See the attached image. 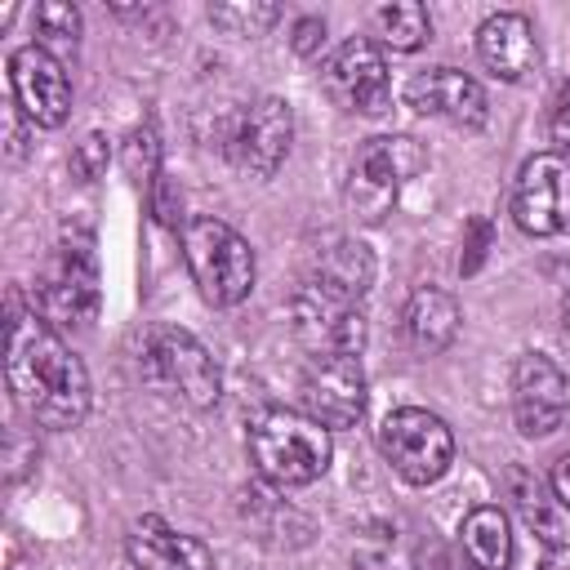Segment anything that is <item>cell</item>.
Listing matches in <instances>:
<instances>
[{
    "label": "cell",
    "mask_w": 570,
    "mask_h": 570,
    "mask_svg": "<svg viewBox=\"0 0 570 570\" xmlns=\"http://www.w3.org/2000/svg\"><path fill=\"white\" fill-rule=\"evenodd\" d=\"M4 374L18 405L53 432L76 428L89 414V374L80 356L58 338V330L31 307L22 312L18 298L9 307V338H4Z\"/></svg>",
    "instance_id": "cell-1"
},
{
    "label": "cell",
    "mask_w": 570,
    "mask_h": 570,
    "mask_svg": "<svg viewBox=\"0 0 570 570\" xmlns=\"http://www.w3.org/2000/svg\"><path fill=\"white\" fill-rule=\"evenodd\" d=\"M330 432L312 414L267 410L249 423V459L276 485H312L330 468Z\"/></svg>",
    "instance_id": "cell-2"
},
{
    "label": "cell",
    "mask_w": 570,
    "mask_h": 570,
    "mask_svg": "<svg viewBox=\"0 0 570 570\" xmlns=\"http://www.w3.org/2000/svg\"><path fill=\"white\" fill-rule=\"evenodd\" d=\"M183 258L214 307H232L254 289V249L223 218H191L183 227Z\"/></svg>",
    "instance_id": "cell-3"
},
{
    "label": "cell",
    "mask_w": 570,
    "mask_h": 570,
    "mask_svg": "<svg viewBox=\"0 0 570 570\" xmlns=\"http://www.w3.org/2000/svg\"><path fill=\"white\" fill-rule=\"evenodd\" d=\"M423 169V151L414 147V138L405 134H379V138H365L361 151L352 156V169H347V187H343V200L352 209V218L361 223H379L401 187Z\"/></svg>",
    "instance_id": "cell-4"
},
{
    "label": "cell",
    "mask_w": 570,
    "mask_h": 570,
    "mask_svg": "<svg viewBox=\"0 0 570 570\" xmlns=\"http://www.w3.org/2000/svg\"><path fill=\"white\" fill-rule=\"evenodd\" d=\"M379 450L392 463V472L405 476L410 485H432L454 463V436H450L445 419L432 410H419V405H401L383 419Z\"/></svg>",
    "instance_id": "cell-5"
},
{
    "label": "cell",
    "mask_w": 570,
    "mask_h": 570,
    "mask_svg": "<svg viewBox=\"0 0 570 570\" xmlns=\"http://www.w3.org/2000/svg\"><path fill=\"white\" fill-rule=\"evenodd\" d=\"M289 316H294L298 343L312 356H361V347H365V307H361V298H352L343 289H330L312 276L298 285V294L289 303Z\"/></svg>",
    "instance_id": "cell-6"
},
{
    "label": "cell",
    "mask_w": 570,
    "mask_h": 570,
    "mask_svg": "<svg viewBox=\"0 0 570 570\" xmlns=\"http://www.w3.org/2000/svg\"><path fill=\"white\" fill-rule=\"evenodd\" d=\"M36 307L49 325H89L98 316V258L89 236L85 240H62L45 272L36 276Z\"/></svg>",
    "instance_id": "cell-7"
},
{
    "label": "cell",
    "mask_w": 570,
    "mask_h": 570,
    "mask_svg": "<svg viewBox=\"0 0 570 570\" xmlns=\"http://www.w3.org/2000/svg\"><path fill=\"white\" fill-rule=\"evenodd\" d=\"M142 361H147V374L169 383L183 401H191L196 410L214 405L218 401V365L214 356L200 347V338H191L187 330H174V325H156L147 330V343H142Z\"/></svg>",
    "instance_id": "cell-8"
},
{
    "label": "cell",
    "mask_w": 570,
    "mask_h": 570,
    "mask_svg": "<svg viewBox=\"0 0 570 570\" xmlns=\"http://www.w3.org/2000/svg\"><path fill=\"white\" fill-rule=\"evenodd\" d=\"M512 218L530 236H557L570 227V160L539 151L512 183Z\"/></svg>",
    "instance_id": "cell-9"
},
{
    "label": "cell",
    "mask_w": 570,
    "mask_h": 570,
    "mask_svg": "<svg viewBox=\"0 0 570 570\" xmlns=\"http://www.w3.org/2000/svg\"><path fill=\"white\" fill-rule=\"evenodd\" d=\"M570 410V383L561 365L543 352H525L512 370V414L521 436H552L566 423Z\"/></svg>",
    "instance_id": "cell-10"
},
{
    "label": "cell",
    "mask_w": 570,
    "mask_h": 570,
    "mask_svg": "<svg viewBox=\"0 0 570 570\" xmlns=\"http://www.w3.org/2000/svg\"><path fill=\"white\" fill-rule=\"evenodd\" d=\"M325 89L338 107L347 111H365L379 116L392 98V80H387V62L383 49L365 36H352L334 49V58L325 62Z\"/></svg>",
    "instance_id": "cell-11"
},
{
    "label": "cell",
    "mask_w": 570,
    "mask_h": 570,
    "mask_svg": "<svg viewBox=\"0 0 570 570\" xmlns=\"http://www.w3.org/2000/svg\"><path fill=\"white\" fill-rule=\"evenodd\" d=\"M9 85H13V102L18 111L40 125L53 129L67 120L71 111V80L62 71V62L53 53H45L40 45H22L9 53Z\"/></svg>",
    "instance_id": "cell-12"
},
{
    "label": "cell",
    "mask_w": 570,
    "mask_h": 570,
    "mask_svg": "<svg viewBox=\"0 0 570 570\" xmlns=\"http://www.w3.org/2000/svg\"><path fill=\"white\" fill-rule=\"evenodd\" d=\"M298 392L307 414L325 428H352L365 414V374L356 356H312Z\"/></svg>",
    "instance_id": "cell-13"
},
{
    "label": "cell",
    "mask_w": 570,
    "mask_h": 570,
    "mask_svg": "<svg viewBox=\"0 0 570 570\" xmlns=\"http://www.w3.org/2000/svg\"><path fill=\"white\" fill-rule=\"evenodd\" d=\"M405 98L419 116H441L450 125H463V129H481L485 116H490V102H485V89L459 71V67H428L419 71L410 85H405Z\"/></svg>",
    "instance_id": "cell-14"
},
{
    "label": "cell",
    "mask_w": 570,
    "mask_h": 570,
    "mask_svg": "<svg viewBox=\"0 0 570 570\" xmlns=\"http://www.w3.org/2000/svg\"><path fill=\"white\" fill-rule=\"evenodd\" d=\"M289 138H294V116H289V102L281 98H258L245 107L240 125H236V138H232V151L236 160L254 174V178H272L281 169V160L289 156Z\"/></svg>",
    "instance_id": "cell-15"
},
{
    "label": "cell",
    "mask_w": 570,
    "mask_h": 570,
    "mask_svg": "<svg viewBox=\"0 0 570 570\" xmlns=\"http://www.w3.org/2000/svg\"><path fill=\"white\" fill-rule=\"evenodd\" d=\"M125 552L134 570H214V552L160 517H138L125 534Z\"/></svg>",
    "instance_id": "cell-16"
},
{
    "label": "cell",
    "mask_w": 570,
    "mask_h": 570,
    "mask_svg": "<svg viewBox=\"0 0 570 570\" xmlns=\"http://www.w3.org/2000/svg\"><path fill=\"white\" fill-rule=\"evenodd\" d=\"M476 53H481V62L494 76L521 80L539 62V45H534L530 18H521V13H490L476 27Z\"/></svg>",
    "instance_id": "cell-17"
},
{
    "label": "cell",
    "mask_w": 570,
    "mask_h": 570,
    "mask_svg": "<svg viewBox=\"0 0 570 570\" xmlns=\"http://www.w3.org/2000/svg\"><path fill=\"white\" fill-rule=\"evenodd\" d=\"M459 334V303L445 289H414L405 303V338L414 343V352H445Z\"/></svg>",
    "instance_id": "cell-18"
},
{
    "label": "cell",
    "mask_w": 570,
    "mask_h": 570,
    "mask_svg": "<svg viewBox=\"0 0 570 570\" xmlns=\"http://www.w3.org/2000/svg\"><path fill=\"white\" fill-rule=\"evenodd\" d=\"M459 539H463V552L476 561V570H508L512 561V530H508V517L499 508H472L459 525Z\"/></svg>",
    "instance_id": "cell-19"
},
{
    "label": "cell",
    "mask_w": 570,
    "mask_h": 570,
    "mask_svg": "<svg viewBox=\"0 0 570 570\" xmlns=\"http://www.w3.org/2000/svg\"><path fill=\"white\" fill-rule=\"evenodd\" d=\"M312 281H321L330 289H343L352 298H365V289L374 281V258H370V249L361 240H334L330 249L316 254Z\"/></svg>",
    "instance_id": "cell-20"
},
{
    "label": "cell",
    "mask_w": 570,
    "mask_h": 570,
    "mask_svg": "<svg viewBox=\"0 0 570 570\" xmlns=\"http://www.w3.org/2000/svg\"><path fill=\"white\" fill-rule=\"evenodd\" d=\"M508 499L517 503L521 521H525L548 548H561V517H557V508H552V499H548V490H543V481H539L534 472L508 468Z\"/></svg>",
    "instance_id": "cell-21"
},
{
    "label": "cell",
    "mask_w": 570,
    "mask_h": 570,
    "mask_svg": "<svg viewBox=\"0 0 570 570\" xmlns=\"http://www.w3.org/2000/svg\"><path fill=\"white\" fill-rule=\"evenodd\" d=\"M374 31H379V40L387 49L410 53L432 36V18H428V9L419 0H396V4H379L374 9Z\"/></svg>",
    "instance_id": "cell-22"
},
{
    "label": "cell",
    "mask_w": 570,
    "mask_h": 570,
    "mask_svg": "<svg viewBox=\"0 0 570 570\" xmlns=\"http://www.w3.org/2000/svg\"><path fill=\"white\" fill-rule=\"evenodd\" d=\"M36 45L45 53H53V58L76 53V45H80V9L67 4V0L36 4Z\"/></svg>",
    "instance_id": "cell-23"
},
{
    "label": "cell",
    "mask_w": 570,
    "mask_h": 570,
    "mask_svg": "<svg viewBox=\"0 0 570 570\" xmlns=\"http://www.w3.org/2000/svg\"><path fill=\"white\" fill-rule=\"evenodd\" d=\"M281 18V4H214L209 22H218L227 36H263Z\"/></svg>",
    "instance_id": "cell-24"
},
{
    "label": "cell",
    "mask_w": 570,
    "mask_h": 570,
    "mask_svg": "<svg viewBox=\"0 0 570 570\" xmlns=\"http://www.w3.org/2000/svg\"><path fill=\"white\" fill-rule=\"evenodd\" d=\"M490 240H494V227H490V218H472V223H468V236H463V258H459V272H463V276L481 272Z\"/></svg>",
    "instance_id": "cell-25"
},
{
    "label": "cell",
    "mask_w": 570,
    "mask_h": 570,
    "mask_svg": "<svg viewBox=\"0 0 570 570\" xmlns=\"http://www.w3.org/2000/svg\"><path fill=\"white\" fill-rule=\"evenodd\" d=\"M71 169H76L85 183H94V178L107 169V138H102V134H89V138L71 151Z\"/></svg>",
    "instance_id": "cell-26"
},
{
    "label": "cell",
    "mask_w": 570,
    "mask_h": 570,
    "mask_svg": "<svg viewBox=\"0 0 570 570\" xmlns=\"http://www.w3.org/2000/svg\"><path fill=\"white\" fill-rule=\"evenodd\" d=\"M548 125H552V142H557L561 151H570V80L557 89V102H552Z\"/></svg>",
    "instance_id": "cell-27"
},
{
    "label": "cell",
    "mask_w": 570,
    "mask_h": 570,
    "mask_svg": "<svg viewBox=\"0 0 570 570\" xmlns=\"http://www.w3.org/2000/svg\"><path fill=\"white\" fill-rule=\"evenodd\" d=\"M321 40H325V22H321V18H298V27H294V49H298L303 58H312V53L321 49Z\"/></svg>",
    "instance_id": "cell-28"
},
{
    "label": "cell",
    "mask_w": 570,
    "mask_h": 570,
    "mask_svg": "<svg viewBox=\"0 0 570 570\" xmlns=\"http://www.w3.org/2000/svg\"><path fill=\"white\" fill-rule=\"evenodd\" d=\"M552 494H557L561 508H570V450L552 463Z\"/></svg>",
    "instance_id": "cell-29"
},
{
    "label": "cell",
    "mask_w": 570,
    "mask_h": 570,
    "mask_svg": "<svg viewBox=\"0 0 570 570\" xmlns=\"http://www.w3.org/2000/svg\"><path fill=\"white\" fill-rule=\"evenodd\" d=\"M539 570H570V543H561V548H548V557L539 561Z\"/></svg>",
    "instance_id": "cell-30"
}]
</instances>
